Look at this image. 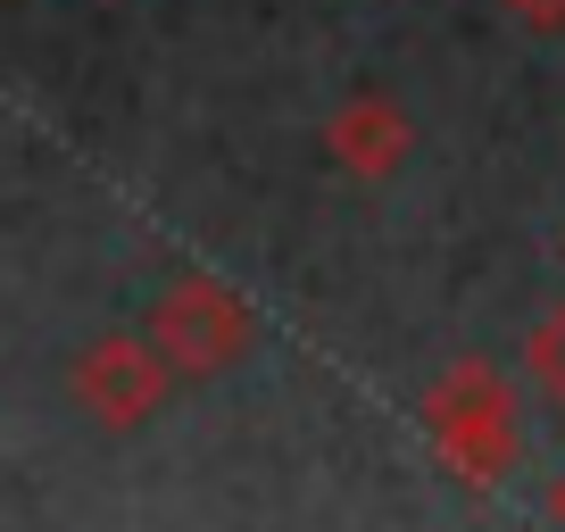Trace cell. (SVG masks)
Returning a JSON list of instances; mask_svg holds the SVG:
<instances>
[{"label": "cell", "instance_id": "7", "mask_svg": "<svg viewBox=\"0 0 565 532\" xmlns=\"http://www.w3.org/2000/svg\"><path fill=\"white\" fill-rule=\"evenodd\" d=\"M548 524H557V532H565V475H557V482H548Z\"/></svg>", "mask_w": 565, "mask_h": 532}, {"label": "cell", "instance_id": "2", "mask_svg": "<svg viewBox=\"0 0 565 532\" xmlns=\"http://www.w3.org/2000/svg\"><path fill=\"white\" fill-rule=\"evenodd\" d=\"M150 341L175 358V374H225L258 341V308L216 275H175L150 308Z\"/></svg>", "mask_w": 565, "mask_h": 532}, {"label": "cell", "instance_id": "3", "mask_svg": "<svg viewBox=\"0 0 565 532\" xmlns=\"http://www.w3.org/2000/svg\"><path fill=\"white\" fill-rule=\"evenodd\" d=\"M167 383H175V358L159 350L150 333H100L84 358H75V400H84L92 425L108 433H134L159 416Z\"/></svg>", "mask_w": 565, "mask_h": 532}, {"label": "cell", "instance_id": "5", "mask_svg": "<svg viewBox=\"0 0 565 532\" xmlns=\"http://www.w3.org/2000/svg\"><path fill=\"white\" fill-rule=\"evenodd\" d=\"M524 366H532V383H541L548 400L565 408V300L548 308L541 324H532V341H524Z\"/></svg>", "mask_w": 565, "mask_h": 532}, {"label": "cell", "instance_id": "1", "mask_svg": "<svg viewBox=\"0 0 565 532\" xmlns=\"http://www.w3.org/2000/svg\"><path fill=\"white\" fill-rule=\"evenodd\" d=\"M424 433H433V458L449 466L475 491H499L515 475V449H524V416H515V383L491 358H458L441 383L424 391Z\"/></svg>", "mask_w": 565, "mask_h": 532}, {"label": "cell", "instance_id": "4", "mask_svg": "<svg viewBox=\"0 0 565 532\" xmlns=\"http://www.w3.org/2000/svg\"><path fill=\"white\" fill-rule=\"evenodd\" d=\"M407 142H416V125H407V108L383 100V92H358V100H341L333 117H324V150H333V167H350L358 183L399 175Z\"/></svg>", "mask_w": 565, "mask_h": 532}, {"label": "cell", "instance_id": "6", "mask_svg": "<svg viewBox=\"0 0 565 532\" xmlns=\"http://www.w3.org/2000/svg\"><path fill=\"white\" fill-rule=\"evenodd\" d=\"M508 18L524 34H565V0H508Z\"/></svg>", "mask_w": 565, "mask_h": 532}]
</instances>
